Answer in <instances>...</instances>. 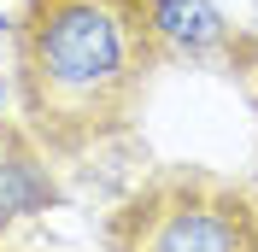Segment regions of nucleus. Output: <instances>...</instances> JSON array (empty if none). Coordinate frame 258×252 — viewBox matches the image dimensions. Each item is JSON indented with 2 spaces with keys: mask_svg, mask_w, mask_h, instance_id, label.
I'll return each mask as SVG.
<instances>
[{
  "mask_svg": "<svg viewBox=\"0 0 258 252\" xmlns=\"http://www.w3.org/2000/svg\"><path fill=\"white\" fill-rule=\"evenodd\" d=\"M47 158L53 153L24 129V117L18 123L0 117V235L18 223H35L41 211L59 205V176H53Z\"/></svg>",
  "mask_w": 258,
  "mask_h": 252,
  "instance_id": "3",
  "label": "nucleus"
},
{
  "mask_svg": "<svg viewBox=\"0 0 258 252\" xmlns=\"http://www.w3.org/2000/svg\"><path fill=\"white\" fill-rule=\"evenodd\" d=\"M159 41H164V53L206 59V53H217L229 41V24L206 0H159Z\"/></svg>",
  "mask_w": 258,
  "mask_h": 252,
  "instance_id": "4",
  "label": "nucleus"
},
{
  "mask_svg": "<svg viewBox=\"0 0 258 252\" xmlns=\"http://www.w3.org/2000/svg\"><path fill=\"white\" fill-rule=\"evenodd\" d=\"M106 252H258V200L217 170L170 164L112 205Z\"/></svg>",
  "mask_w": 258,
  "mask_h": 252,
  "instance_id": "2",
  "label": "nucleus"
},
{
  "mask_svg": "<svg viewBox=\"0 0 258 252\" xmlns=\"http://www.w3.org/2000/svg\"><path fill=\"white\" fill-rule=\"evenodd\" d=\"M159 65V0H24L12 24L18 111L53 158L129 135Z\"/></svg>",
  "mask_w": 258,
  "mask_h": 252,
  "instance_id": "1",
  "label": "nucleus"
}]
</instances>
